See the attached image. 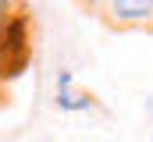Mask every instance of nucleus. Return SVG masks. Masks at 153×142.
Listing matches in <instances>:
<instances>
[{"instance_id": "obj_3", "label": "nucleus", "mask_w": 153, "mask_h": 142, "mask_svg": "<svg viewBox=\"0 0 153 142\" xmlns=\"http://www.w3.org/2000/svg\"><path fill=\"white\" fill-rule=\"evenodd\" d=\"M7 7H11V0H0V14H4V11H7Z\"/></svg>"}, {"instance_id": "obj_4", "label": "nucleus", "mask_w": 153, "mask_h": 142, "mask_svg": "<svg viewBox=\"0 0 153 142\" xmlns=\"http://www.w3.org/2000/svg\"><path fill=\"white\" fill-rule=\"evenodd\" d=\"M89 4H100V0H89Z\"/></svg>"}, {"instance_id": "obj_1", "label": "nucleus", "mask_w": 153, "mask_h": 142, "mask_svg": "<svg viewBox=\"0 0 153 142\" xmlns=\"http://www.w3.org/2000/svg\"><path fill=\"white\" fill-rule=\"evenodd\" d=\"M111 7L121 21H143L153 14V0H111Z\"/></svg>"}, {"instance_id": "obj_2", "label": "nucleus", "mask_w": 153, "mask_h": 142, "mask_svg": "<svg viewBox=\"0 0 153 142\" xmlns=\"http://www.w3.org/2000/svg\"><path fill=\"white\" fill-rule=\"evenodd\" d=\"M57 103L64 106V110H85V106H89V96L71 92V75H68V71L57 75Z\"/></svg>"}]
</instances>
